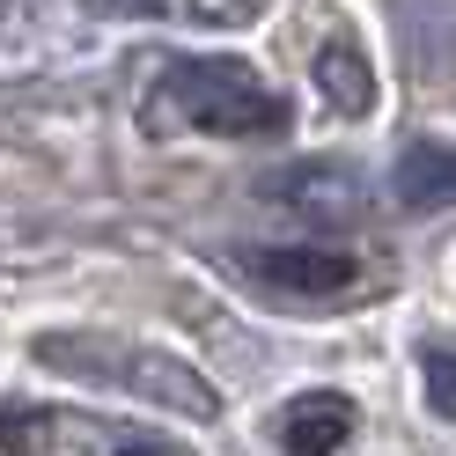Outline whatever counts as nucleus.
<instances>
[{
    "label": "nucleus",
    "instance_id": "1",
    "mask_svg": "<svg viewBox=\"0 0 456 456\" xmlns=\"http://www.w3.org/2000/svg\"><path fill=\"white\" fill-rule=\"evenodd\" d=\"M169 96H177V110L199 133H221V140H280L288 118H295L288 96L258 67L228 60V52H214V60H177L169 67Z\"/></svg>",
    "mask_w": 456,
    "mask_h": 456
},
{
    "label": "nucleus",
    "instance_id": "2",
    "mask_svg": "<svg viewBox=\"0 0 456 456\" xmlns=\"http://www.w3.org/2000/svg\"><path fill=\"white\" fill-rule=\"evenodd\" d=\"M236 258H243L250 280H265V288H280V295H309V302L346 295L354 280H361V258H346V250H317V243H295V250H236Z\"/></svg>",
    "mask_w": 456,
    "mask_h": 456
},
{
    "label": "nucleus",
    "instance_id": "3",
    "mask_svg": "<svg viewBox=\"0 0 456 456\" xmlns=\"http://www.w3.org/2000/svg\"><path fill=\"white\" fill-rule=\"evenodd\" d=\"M273 199H280V207H288V214H302L309 228H354L368 207H361V177H354V169H288V177H273Z\"/></svg>",
    "mask_w": 456,
    "mask_h": 456
},
{
    "label": "nucleus",
    "instance_id": "4",
    "mask_svg": "<svg viewBox=\"0 0 456 456\" xmlns=\"http://www.w3.org/2000/svg\"><path fill=\"white\" fill-rule=\"evenodd\" d=\"M346 435H354V405L338 390H309L280 412V449L288 456H338Z\"/></svg>",
    "mask_w": 456,
    "mask_h": 456
},
{
    "label": "nucleus",
    "instance_id": "5",
    "mask_svg": "<svg viewBox=\"0 0 456 456\" xmlns=\"http://www.w3.org/2000/svg\"><path fill=\"white\" fill-rule=\"evenodd\" d=\"M397 207L412 214H435V207H456V140H412L405 155H397Z\"/></svg>",
    "mask_w": 456,
    "mask_h": 456
},
{
    "label": "nucleus",
    "instance_id": "6",
    "mask_svg": "<svg viewBox=\"0 0 456 456\" xmlns=\"http://www.w3.org/2000/svg\"><path fill=\"white\" fill-rule=\"evenodd\" d=\"M317 81H324V96L346 110V118H361V110L376 103V81H368V67H361L354 45H324L317 52Z\"/></svg>",
    "mask_w": 456,
    "mask_h": 456
},
{
    "label": "nucleus",
    "instance_id": "7",
    "mask_svg": "<svg viewBox=\"0 0 456 456\" xmlns=\"http://www.w3.org/2000/svg\"><path fill=\"white\" fill-rule=\"evenodd\" d=\"M427 405H435L442 419H456V354H427Z\"/></svg>",
    "mask_w": 456,
    "mask_h": 456
},
{
    "label": "nucleus",
    "instance_id": "8",
    "mask_svg": "<svg viewBox=\"0 0 456 456\" xmlns=\"http://www.w3.org/2000/svg\"><path fill=\"white\" fill-rule=\"evenodd\" d=\"M118 456H162V449H118Z\"/></svg>",
    "mask_w": 456,
    "mask_h": 456
}]
</instances>
